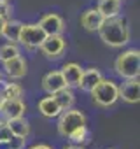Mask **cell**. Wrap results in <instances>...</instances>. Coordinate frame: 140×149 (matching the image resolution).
<instances>
[{
	"label": "cell",
	"mask_w": 140,
	"mask_h": 149,
	"mask_svg": "<svg viewBox=\"0 0 140 149\" xmlns=\"http://www.w3.org/2000/svg\"><path fill=\"white\" fill-rule=\"evenodd\" d=\"M100 33V39L110 46V47H121L130 40V30L128 25L123 18L114 16V18H105L96 30Z\"/></svg>",
	"instance_id": "cell-1"
},
{
	"label": "cell",
	"mask_w": 140,
	"mask_h": 149,
	"mask_svg": "<svg viewBox=\"0 0 140 149\" xmlns=\"http://www.w3.org/2000/svg\"><path fill=\"white\" fill-rule=\"evenodd\" d=\"M116 72L124 79H133L138 77L140 74V51L138 49H128L123 54L117 56L114 63Z\"/></svg>",
	"instance_id": "cell-2"
},
{
	"label": "cell",
	"mask_w": 140,
	"mask_h": 149,
	"mask_svg": "<svg viewBox=\"0 0 140 149\" xmlns=\"http://www.w3.org/2000/svg\"><path fill=\"white\" fill-rule=\"evenodd\" d=\"M93 95V102L100 107H110L116 104V100L119 98V88L114 81L110 79H100V83L91 90Z\"/></svg>",
	"instance_id": "cell-3"
},
{
	"label": "cell",
	"mask_w": 140,
	"mask_h": 149,
	"mask_svg": "<svg viewBox=\"0 0 140 149\" xmlns=\"http://www.w3.org/2000/svg\"><path fill=\"white\" fill-rule=\"evenodd\" d=\"M86 125V116L81 112V111H70L67 109L61 116H60V121H58V133L63 135V137H70V133L76 132L77 128L84 126Z\"/></svg>",
	"instance_id": "cell-4"
},
{
	"label": "cell",
	"mask_w": 140,
	"mask_h": 149,
	"mask_svg": "<svg viewBox=\"0 0 140 149\" xmlns=\"http://www.w3.org/2000/svg\"><path fill=\"white\" fill-rule=\"evenodd\" d=\"M46 39V33L44 30L37 25H23L21 26V32H19V40L23 46H26L28 49H35L42 44V40Z\"/></svg>",
	"instance_id": "cell-5"
},
{
	"label": "cell",
	"mask_w": 140,
	"mask_h": 149,
	"mask_svg": "<svg viewBox=\"0 0 140 149\" xmlns=\"http://www.w3.org/2000/svg\"><path fill=\"white\" fill-rule=\"evenodd\" d=\"M42 54L49 60H56L63 54L65 51V39L60 35H46V39L42 40V44L39 46Z\"/></svg>",
	"instance_id": "cell-6"
},
{
	"label": "cell",
	"mask_w": 140,
	"mask_h": 149,
	"mask_svg": "<svg viewBox=\"0 0 140 149\" xmlns=\"http://www.w3.org/2000/svg\"><path fill=\"white\" fill-rule=\"evenodd\" d=\"M119 98H123L128 104H137L140 100V83H138V77L128 79L119 88Z\"/></svg>",
	"instance_id": "cell-7"
},
{
	"label": "cell",
	"mask_w": 140,
	"mask_h": 149,
	"mask_svg": "<svg viewBox=\"0 0 140 149\" xmlns=\"http://www.w3.org/2000/svg\"><path fill=\"white\" fill-rule=\"evenodd\" d=\"M39 26L44 30V33L46 35H60L61 32H63V19H61V16H58V14H46L40 21H39Z\"/></svg>",
	"instance_id": "cell-8"
},
{
	"label": "cell",
	"mask_w": 140,
	"mask_h": 149,
	"mask_svg": "<svg viewBox=\"0 0 140 149\" xmlns=\"http://www.w3.org/2000/svg\"><path fill=\"white\" fill-rule=\"evenodd\" d=\"M0 111H2V114L11 119V118H19L25 114L26 111V105L19 100V98H4L2 105H0Z\"/></svg>",
	"instance_id": "cell-9"
},
{
	"label": "cell",
	"mask_w": 140,
	"mask_h": 149,
	"mask_svg": "<svg viewBox=\"0 0 140 149\" xmlns=\"http://www.w3.org/2000/svg\"><path fill=\"white\" fill-rule=\"evenodd\" d=\"M67 84H65V79H63V76H61V72L60 70H53V72H47L46 76H44V79H42V88L47 91V93H56L58 90H61V88H65Z\"/></svg>",
	"instance_id": "cell-10"
},
{
	"label": "cell",
	"mask_w": 140,
	"mask_h": 149,
	"mask_svg": "<svg viewBox=\"0 0 140 149\" xmlns=\"http://www.w3.org/2000/svg\"><path fill=\"white\" fill-rule=\"evenodd\" d=\"M4 68H6V74L9 77L19 79L26 74V61L21 56H16V58H11V60L4 61Z\"/></svg>",
	"instance_id": "cell-11"
},
{
	"label": "cell",
	"mask_w": 140,
	"mask_h": 149,
	"mask_svg": "<svg viewBox=\"0 0 140 149\" xmlns=\"http://www.w3.org/2000/svg\"><path fill=\"white\" fill-rule=\"evenodd\" d=\"M102 79V74L98 68H88V70H82L81 74V79H79V88L82 91H91Z\"/></svg>",
	"instance_id": "cell-12"
},
{
	"label": "cell",
	"mask_w": 140,
	"mask_h": 149,
	"mask_svg": "<svg viewBox=\"0 0 140 149\" xmlns=\"http://www.w3.org/2000/svg\"><path fill=\"white\" fill-rule=\"evenodd\" d=\"M60 72H61L67 86H77L79 79H81V74H82V68L77 63H67V65L61 67Z\"/></svg>",
	"instance_id": "cell-13"
},
{
	"label": "cell",
	"mask_w": 140,
	"mask_h": 149,
	"mask_svg": "<svg viewBox=\"0 0 140 149\" xmlns=\"http://www.w3.org/2000/svg\"><path fill=\"white\" fill-rule=\"evenodd\" d=\"M103 19H105V18L98 13V9H88V11L81 16V25H82L88 32H95V30L100 28V25H102Z\"/></svg>",
	"instance_id": "cell-14"
},
{
	"label": "cell",
	"mask_w": 140,
	"mask_h": 149,
	"mask_svg": "<svg viewBox=\"0 0 140 149\" xmlns=\"http://www.w3.org/2000/svg\"><path fill=\"white\" fill-rule=\"evenodd\" d=\"M39 111H40V114L46 116V118H56V116L61 114V109H60V105L56 104V100H54L53 97L42 98V100L39 102Z\"/></svg>",
	"instance_id": "cell-15"
},
{
	"label": "cell",
	"mask_w": 140,
	"mask_h": 149,
	"mask_svg": "<svg viewBox=\"0 0 140 149\" xmlns=\"http://www.w3.org/2000/svg\"><path fill=\"white\" fill-rule=\"evenodd\" d=\"M7 126H9V130H11V133H12V135L28 137V133H30V125H28V121H26L23 116L7 119Z\"/></svg>",
	"instance_id": "cell-16"
},
{
	"label": "cell",
	"mask_w": 140,
	"mask_h": 149,
	"mask_svg": "<svg viewBox=\"0 0 140 149\" xmlns=\"http://www.w3.org/2000/svg\"><path fill=\"white\" fill-rule=\"evenodd\" d=\"M96 9L103 18H114L121 11V2L119 0H100Z\"/></svg>",
	"instance_id": "cell-17"
},
{
	"label": "cell",
	"mask_w": 140,
	"mask_h": 149,
	"mask_svg": "<svg viewBox=\"0 0 140 149\" xmlns=\"http://www.w3.org/2000/svg\"><path fill=\"white\" fill-rule=\"evenodd\" d=\"M53 98L56 100V104L60 105L61 111H67V109H70L74 105V93L68 90V86H65V88L58 90L56 93H53Z\"/></svg>",
	"instance_id": "cell-18"
},
{
	"label": "cell",
	"mask_w": 140,
	"mask_h": 149,
	"mask_svg": "<svg viewBox=\"0 0 140 149\" xmlns=\"http://www.w3.org/2000/svg\"><path fill=\"white\" fill-rule=\"evenodd\" d=\"M21 26H23V23H21V21H11V19H7V21H6V25H4V30H2V37H6L9 42L16 44V42L19 40Z\"/></svg>",
	"instance_id": "cell-19"
},
{
	"label": "cell",
	"mask_w": 140,
	"mask_h": 149,
	"mask_svg": "<svg viewBox=\"0 0 140 149\" xmlns=\"http://www.w3.org/2000/svg\"><path fill=\"white\" fill-rule=\"evenodd\" d=\"M23 93L21 86L14 84V83H7L2 86V90H0V95H2V98H19Z\"/></svg>",
	"instance_id": "cell-20"
},
{
	"label": "cell",
	"mask_w": 140,
	"mask_h": 149,
	"mask_svg": "<svg viewBox=\"0 0 140 149\" xmlns=\"http://www.w3.org/2000/svg\"><path fill=\"white\" fill-rule=\"evenodd\" d=\"M16 56H19V49L16 47V44L7 42L4 46H0V61H7V60L16 58Z\"/></svg>",
	"instance_id": "cell-21"
},
{
	"label": "cell",
	"mask_w": 140,
	"mask_h": 149,
	"mask_svg": "<svg viewBox=\"0 0 140 149\" xmlns=\"http://www.w3.org/2000/svg\"><path fill=\"white\" fill-rule=\"evenodd\" d=\"M70 140H72L74 144H84V142H88L89 140V130L86 128V125L84 126H81V128H77L76 132H72L70 133V137H68Z\"/></svg>",
	"instance_id": "cell-22"
},
{
	"label": "cell",
	"mask_w": 140,
	"mask_h": 149,
	"mask_svg": "<svg viewBox=\"0 0 140 149\" xmlns=\"http://www.w3.org/2000/svg\"><path fill=\"white\" fill-rule=\"evenodd\" d=\"M25 142H26V137H19V135H12L9 139L11 149H23L25 147Z\"/></svg>",
	"instance_id": "cell-23"
},
{
	"label": "cell",
	"mask_w": 140,
	"mask_h": 149,
	"mask_svg": "<svg viewBox=\"0 0 140 149\" xmlns=\"http://www.w3.org/2000/svg\"><path fill=\"white\" fill-rule=\"evenodd\" d=\"M11 13H12V7L11 4L7 2V0H4V2H0V18H4L6 21L11 18Z\"/></svg>",
	"instance_id": "cell-24"
},
{
	"label": "cell",
	"mask_w": 140,
	"mask_h": 149,
	"mask_svg": "<svg viewBox=\"0 0 140 149\" xmlns=\"http://www.w3.org/2000/svg\"><path fill=\"white\" fill-rule=\"evenodd\" d=\"M11 137H12V133H11L9 126H7V123L0 121V142H2V140H9Z\"/></svg>",
	"instance_id": "cell-25"
},
{
	"label": "cell",
	"mask_w": 140,
	"mask_h": 149,
	"mask_svg": "<svg viewBox=\"0 0 140 149\" xmlns=\"http://www.w3.org/2000/svg\"><path fill=\"white\" fill-rule=\"evenodd\" d=\"M0 149H11L9 140H2V142H0Z\"/></svg>",
	"instance_id": "cell-26"
},
{
	"label": "cell",
	"mask_w": 140,
	"mask_h": 149,
	"mask_svg": "<svg viewBox=\"0 0 140 149\" xmlns=\"http://www.w3.org/2000/svg\"><path fill=\"white\" fill-rule=\"evenodd\" d=\"M30 149H51V147L46 146V144H37V146H33V147H30Z\"/></svg>",
	"instance_id": "cell-27"
},
{
	"label": "cell",
	"mask_w": 140,
	"mask_h": 149,
	"mask_svg": "<svg viewBox=\"0 0 140 149\" xmlns=\"http://www.w3.org/2000/svg\"><path fill=\"white\" fill-rule=\"evenodd\" d=\"M63 149H84V147L79 146V144H72V146H67V147H63Z\"/></svg>",
	"instance_id": "cell-28"
},
{
	"label": "cell",
	"mask_w": 140,
	"mask_h": 149,
	"mask_svg": "<svg viewBox=\"0 0 140 149\" xmlns=\"http://www.w3.org/2000/svg\"><path fill=\"white\" fill-rule=\"evenodd\" d=\"M4 25H6V19L0 18V37H2V30H4Z\"/></svg>",
	"instance_id": "cell-29"
},
{
	"label": "cell",
	"mask_w": 140,
	"mask_h": 149,
	"mask_svg": "<svg viewBox=\"0 0 140 149\" xmlns=\"http://www.w3.org/2000/svg\"><path fill=\"white\" fill-rule=\"evenodd\" d=\"M2 102H4V98H2V95H0V105H2Z\"/></svg>",
	"instance_id": "cell-30"
},
{
	"label": "cell",
	"mask_w": 140,
	"mask_h": 149,
	"mask_svg": "<svg viewBox=\"0 0 140 149\" xmlns=\"http://www.w3.org/2000/svg\"><path fill=\"white\" fill-rule=\"evenodd\" d=\"M0 2H4V0H0Z\"/></svg>",
	"instance_id": "cell-31"
}]
</instances>
